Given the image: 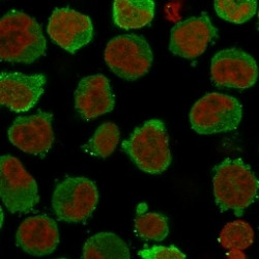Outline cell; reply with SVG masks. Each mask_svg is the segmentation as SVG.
Here are the masks:
<instances>
[{
  "label": "cell",
  "instance_id": "9",
  "mask_svg": "<svg viewBox=\"0 0 259 259\" xmlns=\"http://www.w3.org/2000/svg\"><path fill=\"white\" fill-rule=\"evenodd\" d=\"M47 32L54 44L75 54L92 41L94 25L89 16L69 8H57L49 18Z\"/></svg>",
  "mask_w": 259,
  "mask_h": 259
},
{
  "label": "cell",
  "instance_id": "6",
  "mask_svg": "<svg viewBox=\"0 0 259 259\" xmlns=\"http://www.w3.org/2000/svg\"><path fill=\"white\" fill-rule=\"evenodd\" d=\"M97 185L86 178H68L54 189L51 205L56 217L63 222H85L97 208Z\"/></svg>",
  "mask_w": 259,
  "mask_h": 259
},
{
  "label": "cell",
  "instance_id": "8",
  "mask_svg": "<svg viewBox=\"0 0 259 259\" xmlns=\"http://www.w3.org/2000/svg\"><path fill=\"white\" fill-rule=\"evenodd\" d=\"M210 78L215 86L247 90L258 79L255 59L247 52L237 49H223L211 58Z\"/></svg>",
  "mask_w": 259,
  "mask_h": 259
},
{
  "label": "cell",
  "instance_id": "3",
  "mask_svg": "<svg viewBox=\"0 0 259 259\" xmlns=\"http://www.w3.org/2000/svg\"><path fill=\"white\" fill-rule=\"evenodd\" d=\"M121 147L140 170L149 175L162 174L172 161L166 125L157 118L136 127Z\"/></svg>",
  "mask_w": 259,
  "mask_h": 259
},
{
  "label": "cell",
  "instance_id": "2",
  "mask_svg": "<svg viewBox=\"0 0 259 259\" xmlns=\"http://www.w3.org/2000/svg\"><path fill=\"white\" fill-rule=\"evenodd\" d=\"M47 42L40 25L29 15L12 10L0 21V58L13 63H32L44 56Z\"/></svg>",
  "mask_w": 259,
  "mask_h": 259
},
{
  "label": "cell",
  "instance_id": "15",
  "mask_svg": "<svg viewBox=\"0 0 259 259\" xmlns=\"http://www.w3.org/2000/svg\"><path fill=\"white\" fill-rule=\"evenodd\" d=\"M155 10L154 0H114L113 22L122 29H139L152 23Z\"/></svg>",
  "mask_w": 259,
  "mask_h": 259
},
{
  "label": "cell",
  "instance_id": "16",
  "mask_svg": "<svg viewBox=\"0 0 259 259\" xmlns=\"http://www.w3.org/2000/svg\"><path fill=\"white\" fill-rule=\"evenodd\" d=\"M82 257L85 259H128L130 249L124 241L113 232H99L86 241Z\"/></svg>",
  "mask_w": 259,
  "mask_h": 259
},
{
  "label": "cell",
  "instance_id": "18",
  "mask_svg": "<svg viewBox=\"0 0 259 259\" xmlns=\"http://www.w3.org/2000/svg\"><path fill=\"white\" fill-rule=\"evenodd\" d=\"M146 207H138L137 217L134 221V227L137 235L143 240L162 242L168 236V220L158 212H145Z\"/></svg>",
  "mask_w": 259,
  "mask_h": 259
},
{
  "label": "cell",
  "instance_id": "11",
  "mask_svg": "<svg viewBox=\"0 0 259 259\" xmlns=\"http://www.w3.org/2000/svg\"><path fill=\"white\" fill-rule=\"evenodd\" d=\"M217 36V28L207 14L202 13L182 21L171 29L169 50L176 56L194 59L203 54Z\"/></svg>",
  "mask_w": 259,
  "mask_h": 259
},
{
  "label": "cell",
  "instance_id": "10",
  "mask_svg": "<svg viewBox=\"0 0 259 259\" xmlns=\"http://www.w3.org/2000/svg\"><path fill=\"white\" fill-rule=\"evenodd\" d=\"M52 120L51 113L42 111L17 117L9 127V140L23 153L44 157L54 142Z\"/></svg>",
  "mask_w": 259,
  "mask_h": 259
},
{
  "label": "cell",
  "instance_id": "17",
  "mask_svg": "<svg viewBox=\"0 0 259 259\" xmlns=\"http://www.w3.org/2000/svg\"><path fill=\"white\" fill-rule=\"evenodd\" d=\"M119 139L118 126L114 122H105L96 130L93 137L82 148L94 157L106 159L114 153Z\"/></svg>",
  "mask_w": 259,
  "mask_h": 259
},
{
  "label": "cell",
  "instance_id": "19",
  "mask_svg": "<svg viewBox=\"0 0 259 259\" xmlns=\"http://www.w3.org/2000/svg\"><path fill=\"white\" fill-rule=\"evenodd\" d=\"M218 241L226 250L243 251L252 246L254 230L246 221H232L222 228Z\"/></svg>",
  "mask_w": 259,
  "mask_h": 259
},
{
  "label": "cell",
  "instance_id": "4",
  "mask_svg": "<svg viewBox=\"0 0 259 259\" xmlns=\"http://www.w3.org/2000/svg\"><path fill=\"white\" fill-rule=\"evenodd\" d=\"M243 118V106L234 97L210 93L199 99L190 111L191 127L200 135L231 132Z\"/></svg>",
  "mask_w": 259,
  "mask_h": 259
},
{
  "label": "cell",
  "instance_id": "22",
  "mask_svg": "<svg viewBox=\"0 0 259 259\" xmlns=\"http://www.w3.org/2000/svg\"><path fill=\"white\" fill-rule=\"evenodd\" d=\"M258 23H259V10H258Z\"/></svg>",
  "mask_w": 259,
  "mask_h": 259
},
{
  "label": "cell",
  "instance_id": "20",
  "mask_svg": "<svg viewBox=\"0 0 259 259\" xmlns=\"http://www.w3.org/2000/svg\"><path fill=\"white\" fill-rule=\"evenodd\" d=\"M214 11L227 22L244 24L257 13V0H214Z\"/></svg>",
  "mask_w": 259,
  "mask_h": 259
},
{
  "label": "cell",
  "instance_id": "21",
  "mask_svg": "<svg viewBox=\"0 0 259 259\" xmlns=\"http://www.w3.org/2000/svg\"><path fill=\"white\" fill-rule=\"evenodd\" d=\"M138 255L143 259H185L186 255L177 247L153 246L142 249Z\"/></svg>",
  "mask_w": 259,
  "mask_h": 259
},
{
  "label": "cell",
  "instance_id": "7",
  "mask_svg": "<svg viewBox=\"0 0 259 259\" xmlns=\"http://www.w3.org/2000/svg\"><path fill=\"white\" fill-rule=\"evenodd\" d=\"M0 197L12 213L28 212L39 202L35 180L11 155L0 159Z\"/></svg>",
  "mask_w": 259,
  "mask_h": 259
},
{
  "label": "cell",
  "instance_id": "13",
  "mask_svg": "<svg viewBox=\"0 0 259 259\" xmlns=\"http://www.w3.org/2000/svg\"><path fill=\"white\" fill-rule=\"evenodd\" d=\"M114 106L110 82L104 75H91L79 82L75 92V108L84 120L109 113Z\"/></svg>",
  "mask_w": 259,
  "mask_h": 259
},
{
  "label": "cell",
  "instance_id": "12",
  "mask_svg": "<svg viewBox=\"0 0 259 259\" xmlns=\"http://www.w3.org/2000/svg\"><path fill=\"white\" fill-rule=\"evenodd\" d=\"M46 82L42 74L4 72L0 76V104L16 113L27 112L44 94Z\"/></svg>",
  "mask_w": 259,
  "mask_h": 259
},
{
  "label": "cell",
  "instance_id": "14",
  "mask_svg": "<svg viewBox=\"0 0 259 259\" xmlns=\"http://www.w3.org/2000/svg\"><path fill=\"white\" fill-rule=\"evenodd\" d=\"M58 244V226L52 218L45 214L25 219L16 232V245L33 256L50 255Z\"/></svg>",
  "mask_w": 259,
  "mask_h": 259
},
{
  "label": "cell",
  "instance_id": "1",
  "mask_svg": "<svg viewBox=\"0 0 259 259\" xmlns=\"http://www.w3.org/2000/svg\"><path fill=\"white\" fill-rule=\"evenodd\" d=\"M212 188L219 209L241 217L258 197L259 180L242 159H226L213 168Z\"/></svg>",
  "mask_w": 259,
  "mask_h": 259
},
{
  "label": "cell",
  "instance_id": "5",
  "mask_svg": "<svg viewBox=\"0 0 259 259\" xmlns=\"http://www.w3.org/2000/svg\"><path fill=\"white\" fill-rule=\"evenodd\" d=\"M104 58L108 68L116 76L126 81H135L145 76L152 68L154 54L143 36L130 33L108 41Z\"/></svg>",
  "mask_w": 259,
  "mask_h": 259
}]
</instances>
